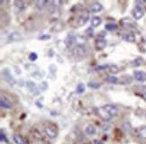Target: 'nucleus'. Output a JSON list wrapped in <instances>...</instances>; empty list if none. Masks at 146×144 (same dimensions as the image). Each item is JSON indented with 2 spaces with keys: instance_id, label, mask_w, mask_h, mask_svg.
Listing matches in <instances>:
<instances>
[{
  "instance_id": "obj_3",
  "label": "nucleus",
  "mask_w": 146,
  "mask_h": 144,
  "mask_svg": "<svg viewBox=\"0 0 146 144\" xmlns=\"http://www.w3.org/2000/svg\"><path fill=\"white\" fill-rule=\"evenodd\" d=\"M95 111H96V114L99 116L101 119H103L104 121H110L112 119V116L108 112H106V111L103 107L96 108V109H95Z\"/></svg>"
},
{
  "instance_id": "obj_27",
  "label": "nucleus",
  "mask_w": 146,
  "mask_h": 144,
  "mask_svg": "<svg viewBox=\"0 0 146 144\" xmlns=\"http://www.w3.org/2000/svg\"><path fill=\"white\" fill-rule=\"evenodd\" d=\"M108 68H109L108 67V65H99V66H98V67H96V68H95V70H103V69H108Z\"/></svg>"
},
{
  "instance_id": "obj_25",
  "label": "nucleus",
  "mask_w": 146,
  "mask_h": 144,
  "mask_svg": "<svg viewBox=\"0 0 146 144\" xmlns=\"http://www.w3.org/2000/svg\"><path fill=\"white\" fill-rule=\"evenodd\" d=\"M109 70L111 73H113V74H116V73H118V71H119V69L117 66L115 65H112V66H109Z\"/></svg>"
},
{
  "instance_id": "obj_14",
  "label": "nucleus",
  "mask_w": 146,
  "mask_h": 144,
  "mask_svg": "<svg viewBox=\"0 0 146 144\" xmlns=\"http://www.w3.org/2000/svg\"><path fill=\"white\" fill-rule=\"evenodd\" d=\"M123 40H125L128 42H135V36L134 34H131V32H128V34H125L123 35Z\"/></svg>"
},
{
  "instance_id": "obj_24",
  "label": "nucleus",
  "mask_w": 146,
  "mask_h": 144,
  "mask_svg": "<svg viewBox=\"0 0 146 144\" xmlns=\"http://www.w3.org/2000/svg\"><path fill=\"white\" fill-rule=\"evenodd\" d=\"M85 89H86V87H85V85H84L83 83H80V84L77 86V92L78 93L81 94L85 91Z\"/></svg>"
},
{
  "instance_id": "obj_4",
  "label": "nucleus",
  "mask_w": 146,
  "mask_h": 144,
  "mask_svg": "<svg viewBox=\"0 0 146 144\" xmlns=\"http://www.w3.org/2000/svg\"><path fill=\"white\" fill-rule=\"evenodd\" d=\"M103 108L108 112L112 117H115V116L117 115V114H118V109H117V107L115 106H114V104H106V106H103Z\"/></svg>"
},
{
  "instance_id": "obj_22",
  "label": "nucleus",
  "mask_w": 146,
  "mask_h": 144,
  "mask_svg": "<svg viewBox=\"0 0 146 144\" xmlns=\"http://www.w3.org/2000/svg\"><path fill=\"white\" fill-rule=\"evenodd\" d=\"M15 5L18 9H20V10H24L26 7V5H25V3L24 1H15Z\"/></svg>"
},
{
  "instance_id": "obj_2",
  "label": "nucleus",
  "mask_w": 146,
  "mask_h": 144,
  "mask_svg": "<svg viewBox=\"0 0 146 144\" xmlns=\"http://www.w3.org/2000/svg\"><path fill=\"white\" fill-rule=\"evenodd\" d=\"M74 53L78 57H85L88 54V50L84 44H77L74 48Z\"/></svg>"
},
{
  "instance_id": "obj_30",
  "label": "nucleus",
  "mask_w": 146,
  "mask_h": 144,
  "mask_svg": "<svg viewBox=\"0 0 146 144\" xmlns=\"http://www.w3.org/2000/svg\"><path fill=\"white\" fill-rule=\"evenodd\" d=\"M0 137H1V141H5V142H7V136L4 134V131L3 130H1V134H0Z\"/></svg>"
},
{
  "instance_id": "obj_9",
  "label": "nucleus",
  "mask_w": 146,
  "mask_h": 144,
  "mask_svg": "<svg viewBox=\"0 0 146 144\" xmlns=\"http://www.w3.org/2000/svg\"><path fill=\"white\" fill-rule=\"evenodd\" d=\"M121 24L123 26L126 27V28H133L135 27V24L133 23V21L131 20L130 18H123L121 21Z\"/></svg>"
},
{
  "instance_id": "obj_18",
  "label": "nucleus",
  "mask_w": 146,
  "mask_h": 144,
  "mask_svg": "<svg viewBox=\"0 0 146 144\" xmlns=\"http://www.w3.org/2000/svg\"><path fill=\"white\" fill-rule=\"evenodd\" d=\"M13 140L15 142V144H25V141L24 139L22 138L21 135L19 134H14L13 136Z\"/></svg>"
},
{
  "instance_id": "obj_16",
  "label": "nucleus",
  "mask_w": 146,
  "mask_h": 144,
  "mask_svg": "<svg viewBox=\"0 0 146 144\" xmlns=\"http://www.w3.org/2000/svg\"><path fill=\"white\" fill-rule=\"evenodd\" d=\"M85 131H86V133L88 135H94L95 133H96V128H95V126L92 125V124H89L86 127V129H85Z\"/></svg>"
},
{
  "instance_id": "obj_23",
  "label": "nucleus",
  "mask_w": 146,
  "mask_h": 144,
  "mask_svg": "<svg viewBox=\"0 0 146 144\" xmlns=\"http://www.w3.org/2000/svg\"><path fill=\"white\" fill-rule=\"evenodd\" d=\"M48 4V1L47 0H39V1H37L36 2V7H38V8H40V9H42V8H43L45 5Z\"/></svg>"
},
{
  "instance_id": "obj_31",
  "label": "nucleus",
  "mask_w": 146,
  "mask_h": 144,
  "mask_svg": "<svg viewBox=\"0 0 146 144\" xmlns=\"http://www.w3.org/2000/svg\"><path fill=\"white\" fill-rule=\"evenodd\" d=\"M146 4V1H141V0H139V1H136V7H143V5Z\"/></svg>"
},
{
  "instance_id": "obj_12",
  "label": "nucleus",
  "mask_w": 146,
  "mask_h": 144,
  "mask_svg": "<svg viewBox=\"0 0 146 144\" xmlns=\"http://www.w3.org/2000/svg\"><path fill=\"white\" fill-rule=\"evenodd\" d=\"M0 106H1L2 108H5V109L12 108V104H11V102L7 100V98H4V97H1V99H0Z\"/></svg>"
},
{
  "instance_id": "obj_5",
  "label": "nucleus",
  "mask_w": 146,
  "mask_h": 144,
  "mask_svg": "<svg viewBox=\"0 0 146 144\" xmlns=\"http://www.w3.org/2000/svg\"><path fill=\"white\" fill-rule=\"evenodd\" d=\"M89 19V12L88 11H84V12L80 15V18H78V25L82 26L85 24Z\"/></svg>"
},
{
  "instance_id": "obj_10",
  "label": "nucleus",
  "mask_w": 146,
  "mask_h": 144,
  "mask_svg": "<svg viewBox=\"0 0 146 144\" xmlns=\"http://www.w3.org/2000/svg\"><path fill=\"white\" fill-rule=\"evenodd\" d=\"M76 35H74L73 34H70L68 35V37L66 38V44H67V46L68 47H71L73 44H75L76 43Z\"/></svg>"
},
{
  "instance_id": "obj_15",
  "label": "nucleus",
  "mask_w": 146,
  "mask_h": 144,
  "mask_svg": "<svg viewBox=\"0 0 146 144\" xmlns=\"http://www.w3.org/2000/svg\"><path fill=\"white\" fill-rule=\"evenodd\" d=\"M3 76L5 77V80L7 81V82H8V83H12L14 82V79H13V77L11 76V74L9 73V71L7 70V69H5V70H4L3 71Z\"/></svg>"
},
{
  "instance_id": "obj_17",
  "label": "nucleus",
  "mask_w": 146,
  "mask_h": 144,
  "mask_svg": "<svg viewBox=\"0 0 146 144\" xmlns=\"http://www.w3.org/2000/svg\"><path fill=\"white\" fill-rule=\"evenodd\" d=\"M101 23H102V19L98 17V16H95V17H93L91 20L92 27H98L101 24Z\"/></svg>"
},
{
  "instance_id": "obj_21",
  "label": "nucleus",
  "mask_w": 146,
  "mask_h": 144,
  "mask_svg": "<svg viewBox=\"0 0 146 144\" xmlns=\"http://www.w3.org/2000/svg\"><path fill=\"white\" fill-rule=\"evenodd\" d=\"M105 28L108 31H115L117 29V25L114 23H108L106 24Z\"/></svg>"
},
{
  "instance_id": "obj_32",
  "label": "nucleus",
  "mask_w": 146,
  "mask_h": 144,
  "mask_svg": "<svg viewBox=\"0 0 146 144\" xmlns=\"http://www.w3.org/2000/svg\"><path fill=\"white\" fill-rule=\"evenodd\" d=\"M50 38V35H43V36L39 37V40H49Z\"/></svg>"
},
{
  "instance_id": "obj_33",
  "label": "nucleus",
  "mask_w": 146,
  "mask_h": 144,
  "mask_svg": "<svg viewBox=\"0 0 146 144\" xmlns=\"http://www.w3.org/2000/svg\"><path fill=\"white\" fill-rule=\"evenodd\" d=\"M94 143H95V144H104V143H103L102 141H98V140L95 141H94Z\"/></svg>"
},
{
  "instance_id": "obj_19",
  "label": "nucleus",
  "mask_w": 146,
  "mask_h": 144,
  "mask_svg": "<svg viewBox=\"0 0 146 144\" xmlns=\"http://www.w3.org/2000/svg\"><path fill=\"white\" fill-rule=\"evenodd\" d=\"M88 86L90 87V88H93V89H98L101 87V84L97 81H91V82H88Z\"/></svg>"
},
{
  "instance_id": "obj_13",
  "label": "nucleus",
  "mask_w": 146,
  "mask_h": 144,
  "mask_svg": "<svg viewBox=\"0 0 146 144\" xmlns=\"http://www.w3.org/2000/svg\"><path fill=\"white\" fill-rule=\"evenodd\" d=\"M138 136L142 140H146V126H141L137 129Z\"/></svg>"
},
{
  "instance_id": "obj_7",
  "label": "nucleus",
  "mask_w": 146,
  "mask_h": 144,
  "mask_svg": "<svg viewBox=\"0 0 146 144\" xmlns=\"http://www.w3.org/2000/svg\"><path fill=\"white\" fill-rule=\"evenodd\" d=\"M134 77L135 79L139 82H144L146 81V73H144L143 71H140V70H136L134 71Z\"/></svg>"
},
{
  "instance_id": "obj_11",
  "label": "nucleus",
  "mask_w": 146,
  "mask_h": 144,
  "mask_svg": "<svg viewBox=\"0 0 146 144\" xmlns=\"http://www.w3.org/2000/svg\"><path fill=\"white\" fill-rule=\"evenodd\" d=\"M106 46V41L105 40V39L103 38H99L97 40L96 42V48L98 50H99V51H101V50H104Z\"/></svg>"
},
{
  "instance_id": "obj_1",
  "label": "nucleus",
  "mask_w": 146,
  "mask_h": 144,
  "mask_svg": "<svg viewBox=\"0 0 146 144\" xmlns=\"http://www.w3.org/2000/svg\"><path fill=\"white\" fill-rule=\"evenodd\" d=\"M44 132H45V134L49 138H52V139H55V138L58 136L57 128H56L54 125H52V124L45 126V128H44Z\"/></svg>"
},
{
  "instance_id": "obj_8",
  "label": "nucleus",
  "mask_w": 146,
  "mask_h": 144,
  "mask_svg": "<svg viewBox=\"0 0 146 144\" xmlns=\"http://www.w3.org/2000/svg\"><path fill=\"white\" fill-rule=\"evenodd\" d=\"M102 9H103V5L98 2L93 3L90 5V7H89V10H90L91 13H98L100 11H102Z\"/></svg>"
},
{
  "instance_id": "obj_29",
  "label": "nucleus",
  "mask_w": 146,
  "mask_h": 144,
  "mask_svg": "<svg viewBox=\"0 0 146 144\" xmlns=\"http://www.w3.org/2000/svg\"><path fill=\"white\" fill-rule=\"evenodd\" d=\"M143 62V59H141L140 58H138V59H136L134 61H133V64L135 66V67H138V66H140L141 65V63Z\"/></svg>"
},
{
  "instance_id": "obj_28",
  "label": "nucleus",
  "mask_w": 146,
  "mask_h": 144,
  "mask_svg": "<svg viewBox=\"0 0 146 144\" xmlns=\"http://www.w3.org/2000/svg\"><path fill=\"white\" fill-rule=\"evenodd\" d=\"M93 34H94V30H93V28H91V27H89V28H88L86 30V34L88 37H91L93 35Z\"/></svg>"
},
{
  "instance_id": "obj_20",
  "label": "nucleus",
  "mask_w": 146,
  "mask_h": 144,
  "mask_svg": "<svg viewBox=\"0 0 146 144\" xmlns=\"http://www.w3.org/2000/svg\"><path fill=\"white\" fill-rule=\"evenodd\" d=\"M106 82L110 83V84H117L118 83V79L116 77H113V76H109L106 79Z\"/></svg>"
},
{
  "instance_id": "obj_6",
  "label": "nucleus",
  "mask_w": 146,
  "mask_h": 144,
  "mask_svg": "<svg viewBox=\"0 0 146 144\" xmlns=\"http://www.w3.org/2000/svg\"><path fill=\"white\" fill-rule=\"evenodd\" d=\"M143 14H144V11L143 10V7H135V8L133 10V15L134 19H136V20L141 19L143 16Z\"/></svg>"
},
{
  "instance_id": "obj_34",
  "label": "nucleus",
  "mask_w": 146,
  "mask_h": 144,
  "mask_svg": "<svg viewBox=\"0 0 146 144\" xmlns=\"http://www.w3.org/2000/svg\"><path fill=\"white\" fill-rule=\"evenodd\" d=\"M40 144H50L49 142H47V141H42V142H41Z\"/></svg>"
},
{
  "instance_id": "obj_26",
  "label": "nucleus",
  "mask_w": 146,
  "mask_h": 144,
  "mask_svg": "<svg viewBox=\"0 0 146 144\" xmlns=\"http://www.w3.org/2000/svg\"><path fill=\"white\" fill-rule=\"evenodd\" d=\"M37 59H38V55L35 52H32L29 54V59L31 61H35Z\"/></svg>"
}]
</instances>
